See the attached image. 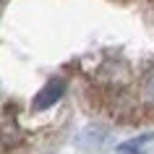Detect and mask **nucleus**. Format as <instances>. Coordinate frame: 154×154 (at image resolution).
Wrapping results in <instances>:
<instances>
[{"mask_svg": "<svg viewBox=\"0 0 154 154\" xmlns=\"http://www.w3.org/2000/svg\"><path fill=\"white\" fill-rule=\"evenodd\" d=\"M63 94H65V81H63V79H52V81H47V84L39 89V94L34 97V102H32L34 112L50 110L55 102H60V97H63Z\"/></svg>", "mask_w": 154, "mask_h": 154, "instance_id": "f257e3e1", "label": "nucleus"}, {"mask_svg": "<svg viewBox=\"0 0 154 154\" xmlns=\"http://www.w3.org/2000/svg\"><path fill=\"white\" fill-rule=\"evenodd\" d=\"M18 128H16V120H13V115H5L3 118V123H0V141L5 146H13V144H18Z\"/></svg>", "mask_w": 154, "mask_h": 154, "instance_id": "f03ea898", "label": "nucleus"}, {"mask_svg": "<svg viewBox=\"0 0 154 154\" xmlns=\"http://www.w3.org/2000/svg\"><path fill=\"white\" fill-rule=\"evenodd\" d=\"M141 97H144V102L154 105V65L144 73V79H141Z\"/></svg>", "mask_w": 154, "mask_h": 154, "instance_id": "7ed1b4c3", "label": "nucleus"}]
</instances>
